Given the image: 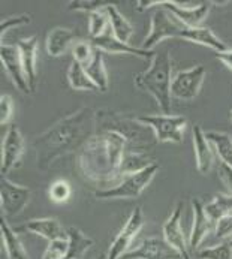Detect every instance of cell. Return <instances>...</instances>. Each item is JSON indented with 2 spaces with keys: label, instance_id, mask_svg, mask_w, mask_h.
I'll use <instances>...</instances> for the list:
<instances>
[{
  "label": "cell",
  "instance_id": "cell-17",
  "mask_svg": "<svg viewBox=\"0 0 232 259\" xmlns=\"http://www.w3.org/2000/svg\"><path fill=\"white\" fill-rule=\"evenodd\" d=\"M38 36L21 37L17 42V47L20 50L21 54V62H23V69L24 75L30 89V93L36 92V85H38V72H36V53H38Z\"/></svg>",
  "mask_w": 232,
  "mask_h": 259
},
{
  "label": "cell",
  "instance_id": "cell-43",
  "mask_svg": "<svg viewBox=\"0 0 232 259\" xmlns=\"http://www.w3.org/2000/svg\"><path fill=\"white\" fill-rule=\"evenodd\" d=\"M99 259H104V256H99Z\"/></svg>",
  "mask_w": 232,
  "mask_h": 259
},
{
  "label": "cell",
  "instance_id": "cell-23",
  "mask_svg": "<svg viewBox=\"0 0 232 259\" xmlns=\"http://www.w3.org/2000/svg\"><path fill=\"white\" fill-rule=\"evenodd\" d=\"M0 232H2V241H3V249L8 259H30L21 240L18 238V232L12 229L8 223L5 216L0 219Z\"/></svg>",
  "mask_w": 232,
  "mask_h": 259
},
{
  "label": "cell",
  "instance_id": "cell-18",
  "mask_svg": "<svg viewBox=\"0 0 232 259\" xmlns=\"http://www.w3.org/2000/svg\"><path fill=\"white\" fill-rule=\"evenodd\" d=\"M15 231L17 232L26 231V232L36 234L39 237L48 240V243L54 241V240H65V238H68V232L62 228L60 222L57 219H54V218H43V219L27 221L24 225L18 226Z\"/></svg>",
  "mask_w": 232,
  "mask_h": 259
},
{
  "label": "cell",
  "instance_id": "cell-26",
  "mask_svg": "<svg viewBox=\"0 0 232 259\" xmlns=\"http://www.w3.org/2000/svg\"><path fill=\"white\" fill-rule=\"evenodd\" d=\"M66 232H68L69 247L65 259H81L85 255V252L95 244V241L90 237H87L81 229L75 226H71Z\"/></svg>",
  "mask_w": 232,
  "mask_h": 259
},
{
  "label": "cell",
  "instance_id": "cell-32",
  "mask_svg": "<svg viewBox=\"0 0 232 259\" xmlns=\"http://www.w3.org/2000/svg\"><path fill=\"white\" fill-rule=\"evenodd\" d=\"M113 2H105V0H74L69 2L68 9L69 11H81V12H96V11H104L107 9Z\"/></svg>",
  "mask_w": 232,
  "mask_h": 259
},
{
  "label": "cell",
  "instance_id": "cell-22",
  "mask_svg": "<svg viewBox=\"0 0 232 259\" xmlns=\"http://www.w3.org/2000/svg\"><path fill=\"white\" fill-rule=\"evenodd\" d=\"M180 39H186V40H191L194 44L208 47V48L214 50V53H222V51L228 50L225 42L216 36L211 29L202 27V26H199V27H186L180 33Z\"/></svg>",
  "mask_w": 232,
  "mask_h": 259
},
{
  "label": "cell",
  "instance_id": "cell-16",
  "mask_svg": "<svg viewBox=\"0 0 232 259\" xmlns=\"http://www.w3.org/2000/svg\"><path fill=\"white\" fill-rule=\"evenodd\" d=\"M93 44L95 48L104 51V53H111V54H129V56H136V57H143V59H153L155 57V51H147L138 47H132L130 44H124L121 40H118L111 27L107 29V32L99 37H95L90 40Z\"/></svg>",
  "mask_w": 232,
  "mask_h": 259
},
{
  "label": "cell",
  "instance_id": "cell-28",
  "mask_svg": "<svg viewBox=\"0 0 232 259\" xmlns=\"http://www.w3.org/2000/svg\"><path fill=\"white\" fill-rule=\"evenodd\" d=\"M207 216L210 218V221L216 225V222L228 214H232V195H222L217 193L211 202H208L207 205H204Z\"/></svg>",
  "mask_w": 232,
  "mask_h": 259
},
{
  "label": "cell",
  "instance_id": "cell-14",
  "mask_svg": "<svg viewBox=\"0 0 232 259\" xmlns=\"http://www.w3.org/2000/svg\"><path fill=\"white\" fill-rule=\"evenodd\" d=\"M181 259L180 253L172 249L163 238H146L141 244L129 252H126L120 259Z\"/></svg>",
  "mask_w": 232,
  "mask_h": 259
},
{
  "label": "cell",
  "instance_id": "cell-27",
  "mask_svg": "<svg viewBox=\"0 0 232 259\" xmlns=\"http://www.w3.org/2000/svg\"><path fill=\"white\" fill-rule=\"evenodd\" d=\"M68 81H69V85L74 90H79V92H99L98 87L93 84V81L88 78L84 66L79 65L75 60H72V63L69 66Z\"/></svg>",
  "mask_w": 232,
  "mask_h": 259
},
{
  "label": "cell",
  "instance_id": "cell-35",
  "mask_svg": "<svg viewBox=\"0 0 232 259\" xmlns=\"http://www.w3.org/2000/svg\"><path fill=\"white\" fill-rule=\"evenodd\" d=\"M68 247H69L68 238L50 241L45 252H43L42 259H65L66 253H68Z\"/></svg>",
  "mask_w": 232,
  "mask_h": 259
},
{
  "label": "cell",
  "instance_id": "cell-9",
  "mask_svg": "<svg viewBox=\"0 0 232 259\" xmlns=\"http://www.w3.org/2000/svg\"><path fill=\"white\" fill-rule=\"evenodd\" d=\"M32 190L26 186L17 185L6 177H2L0 183V204L3 216L15 218L18 216L30 202Z\"/></svg>",
  "mask_w": 232,
  "mask_h": 259
},
{
  "label": "cell",
  "instance_id": "cell-6",
  "mask_svg": "<svg viewBox=\"0 0 232 259\" xmlns=\"http://www.w3.org/2000/svg\"><path fill=\"white\" fill-rule=\"evenodd\" d=\"M135 118L153 131L157 143L180 144L184 138L188 120L181 115L162 114V115H135Z\"/></svg>",
  "mask_w": 232,
  "mask_h": 259
},
{
  "label": "cell",
  "instance_id": "cell-37",
  "mask_svg": "<svg viewBox=\"0 0 232 259\" xmlns=\"http://www.w3.org/2000/svg\"><path fill=\"white\" fill-rule=\"evenodd\" d=\"M214 232H216V238L219 240H225V238H231L232 237V214H228L222 219H219L214 225Z\"/></svg>",
  "mask_w": 232,
  "mask_h": 259
},
{
  "label": "cell",
  "instance_id": "cell-7",
  "mask_svg": "<svg viewBox=\"0 0 232 259\" xmlns=\"http://www.w3.org/2000/svg\"><path fill=\"white\" fill-rule=\"evenodd\" d=\"M186 29V26L169 11L159 8L152 15V26L146 39L143 40V50L153 51L157 44L168 37H180V33Z\"/></svg>",
  "mask_w": 232,
  "mask_h": 259
},
{
  "label": "cell",
  "instance_id": "cell-12",
  "mask_svg": "<svg viewBox=\"0 0 232 259\" xmlns=\"http://www.w3.org/2000/svg\"><path fill=\"white\" fill-rule=\"evenodd\" d=\"M24 147L26 144L21 131L18 129L17 124H11L2 143V165H0L2 177H6L14 168L20 165Z\"/></svg>",
  "mask_w": 232,
  "mask_h": 259
},
{
  "label": "cell",
  "instance_id": "cell-19",
  "mask_svg": "<svg viewBox=\"0 0 232 259\" xmlns=\"http://www.w3.org/2000/svg\"><path fill=\"white\" fill-rule=\"evenodd\" d=\"M77 33L69 27H56L47 36V53L50 57H60L74 48L77 44Z\"/></svg>",
  "mask_w": 232,
  "mask_h": 259
},
{
  "label": "cell",
  "instance_id": "cell-31",
  "mask_svg": "<svg viewBox=\"0 0 232 259\" xmlns=\"http://www.w3.org/2000/svg\"><path fill=\"white\" fill-rule=\"evenodd\" d=\"M72 195V189L69 182L59 179L56 182H53L50 189H48V196L54 204H65L71 199Z\"/></svg>",
  "mask_w": 232,
  "mask_h": 259
},
{
  "label": "cell",
  "instance_id": "cell-5",
  "mask_svg": "<svg viewBox=\"0 0 232 259\" xmlns=\"http://www.w3.org/2000/svg\"><path fill=\"white\" fill-rule=\"evenodd\" d=\"M159 168V163L155 162L143 171L124 176L116 186L110 189L96 190L95 196L98 199H136L141 196L144 189L150 185Z\"/></svg>",
  "mask_w": 232,
  "mask_h": 259
},
{
  "label": "cell",
  "instance_id": "cell-13",
  "mask_svg": "<svg viewBox=\"0 0 232 259\" xmlns=\"http://www.w3.org/2000/svg\"><path fill=\"white\" fill-rule=\"evenodd\" d=\"M183 207L184 202L180 201L177 204V207L174 208V211L171 213V216L168 218V221L163 223V240L172 247L175 249L181 259H192L189 253V243L186 241V237L183 234V228H181V213H183Z\"/></svg>",
  "mask_w": 232,
  "mask_h": 259
},
{
  "label": "cell",
  "instance_id": "cell-36",
  "mask_svg": "<svg viewBox=\"0 0 232 259\" xmlns=\"http://www.w3.org/2000/svg\"><path fill=\"white\" fill-rule=\"evenodd\" d=\"M32 21V15L29 14H20V15H12V17H8L6 20H2L0 23V37L3 39L5 33L14 27H18V26H26Z\"/></svg>",
  "mask_w": 232,
  "mask_h": 259
},
{
  "label": "cell",
  "instance_id": "cell-29",
  "mask_svg": "<svg viewBox=\"0 0 232 259\" xmlns=\"http://www.w3.org/2000/svg\"><path fill=\"white\" fill-rule=\"evenodd\" d=\"M208 141L214 146L222 163L232 168V138L225 132H205Z\"/></svg>",
  "mask_w": 232,
  "mask_h": 259
},
{
  "label": "cell",
  "instance_id": "cell-11",
  "mask_svg": "<svg viewBox=\"0 0 232 259\" xmlns=\"http://www.w3.org/2000/svg\"><path fill=\"white\" fill-rule=\"evenodd\" d=\"M204 78H205V68L202 65L177 72L172 78V85H171L172 98L181 101L195 99L201 92Z\"/></svg>",
  "mask_w": 232,
  "mask_h": 259
},
{
  "label": "cell",
  "instance_id": "cell-4",
  "mask_svg": "<svg viewBox=\"0 0 232 259\" xmlns=\"http://www.w3.org/2000/svg\"><path fill=\"white\" fill-rule=\"evenodd\" d=\"M116 132L127 141V148L144 151L155 144L156 137L152 129L140 123L133 114L99 110L96 111V132Z\"/></svg>",
  "mask_w": 232,
  "mask_h": 259
},
{
  "label": "cell",
  "instance_id": "cell-2",
  "mask_svg": "<svg viewBox=\"0 0 232 259\" xmlns=\"http://www.w3.org/2000/svg\"><path fill=\"white\" fill-rule=\"evenodd\" d=\"M127 153V141L116 132H96L77 153L81 176L99 190L116 186L121 179V165Z\"/></svg>",
  "mask_w": 232,
  "mask_h": 259
},
{
  "label": "cell",
  "instance_id": "cell-38",
  "mask_svg": "<svg viewBox=\"0 0 232 259\" xmlns=\"http://www.w3.org/2000/svg\"><path fill=\"white\" fill-rule=\"evenodd\" d=\"M14 112V101L9 95L0 96V124L5 126Z\"/></svg>",
  "mask_w": 232,
  "mask_h": 259
},
{
  "label": "cell",
  "instance_id": "cell-21",
  "mask_svg": "<svg viewBox=\"0 0 232 259\" xmlns=\"http://www.w3.org/2000/svg\"><path fill=\"white\" fill-rule=\"evenodd\" d=\"M192 210H194V223H192V231H191V238H189V247L195 250L205 240V237L211 232V229L214 228V223L207 216L205 208L198 198L192 199Z\"/></svg>",
  "mask_w": 232,
  "mask_h": 259
},
{
  "label": "cell",
  "instance_id": "cell-30",
  "mask_svg": "<svg viewBox=\"0 0 232 259\" xmlns=\"http://www.w3.org/2000/svg\"><path fill=\"white\" fill-rule=\"evenodd\" d=\"M108 27H110V18L107 9L88 14V33L91 39L104 35Z\"/></svg>",
  "mask_w": 232,
  "mask_h": 259
},
{
  "label": "cell",
  "instance_id": "cell-10",
  "mask_svg": "<svg viewBox=\"0 0 232 259\" xmlns=\"http://www.w3.org/2000/svg\"><path fill=\"white\" fill-rule=\"evenodd\" d=\"M143 226H144L143 208L135 207L133 211L130 213V216L127 218V221L123 225V228L120 229V232L117 234L116 238L113 240L107 259H120L126 252H129L127 249L130 247L133 240L138 237Z\"/></svg>",
  "mask_w": 232,
  "mask_h": 259
},
{
  "label": "cell",
  "instance_id": "cell-34",
  "mask_svg": "<svg viewBox=\"0 0 232 259\" xmlns=\"http://www.w3.org/2000/svg\"><path fill=\"white\" fill-rule=\"evenodd\" d=\"M95 47L91 42H85V40H78L77 44L74 45L72 48V56H74V60L78 62L79 65L85 66L91 59H93V54H95Z\"/></svg>",
  "mask_w": 232,
  "mask_h": 259
},
{
  "label": "cell",
  "instance_id": "cell-42",
  "mask_svg": "<svg viewBox=\"0 0 232 259\" xmlns=\"http://www.w3.org/2000/svg\"><path fill=\"white\" fill-rule=\"evenodd\" d=\"M228 243H229V246H231V247H232V238H231V240H229V241H228Z\"/></svg>",
  "mask_w": 232,
  "mask_h": 259
},
{
  "label": "cell",
  "instance_id": "cell-1",
  "mask_svg": "<svg viewBox=\"0 0 232 259\" xmlns=\"http://www.w3.org/2000/svg\"><path fill=\"white\" fill-rule=\"evenodd\" d=\"M96 134V111L84 107L54 123L32 143L36 154V166L45 172L62 156L79 150Z\"/></svg>",
  "mask_w": 232,
  "mask_h": 259
},
{
  "label": "cell",
  "instance_id": "cell-24",
  "mask_svg": "<svg viewBox=\"0 0 232 259\" xmlns=\"http://www.w3.org/2000/svg\"><path fill=\"white\" fill-rule=\"evenodd\" d=\"M88 78L93 81V84L98 87L99 92H107L108 90V74L105 68V60H104V51L95 50L93 59L84 66Z\"/></svg>",
  "mask_w": 232,
  "mask_h": 259
},
{
  "label": "cell",
  "instance_id": "cell-25",
  "mask_svg": "<svg viewBox=\"0 0 232 259\" xmlns=\"http://www.w3.org/2000/svg\"><path fill=\"white\" fill-rule=\"evenodd\" d=\"M107 14L110 18V27L114 36L124 44H129L130 37L133 35V27L129 23V20L117 9V3H113L107 8Z\"/></svg>",
  "mask_w": 232,
  "mask_h": 259
},
{
  "label": "cell",
  "instance_id": "cell-40",
  "mask_svg": "<svg viewBox=\"0 0 232 259\" xmlns=\"http://www.w3.org/2000/svg\"><path fill=\"white\" fill-rule=\"evenodd\" d=\"M216 59L220 60L228 69L232 71V48H228L226 51H222V53H216Z\"/></svg>",
  "mask_w": 232,
  "mask_h": 259
},
{
  "label": "cell",
  "instance_id": "cell-33",
  "mask_svg": "<svg viewBox=\"0 0 232 259\" xmlns=\"http://www.w3.org/2000/svg\"><path fill=\"white\" fill-rule=\"evenodd\" d=\"M198 259H232V247L229 243H220L213 247H207L196 253Z\"/></svg>",
  "mask_w": 232,
  "mask_h": 259
},
{
  "label": "cell",
  "instance_id": "cell-39",
  "mask_svg": "<svg viewBox=\"0 0 232 259\" xmlns=\"http://www.w3.org/2000/svg\"><path fill=\"white\" fill-rule=\"evenodd\" d=\"M219 176H220V180L225 183V186L232 192V168H229L228 165L222 163L219 166Z\"/></svg>",
  "mask_w": 232,
  "mask_h": 259
},
{
  "label": "cell",
  "instance_id": "cell-8",
  "mask_svg": "<svg viewBox=\"0 0 232 259\" xmlns=\"http://www.w3.org/2000/svg\"><path fill=\"white\" fill-rule=\"evenodd\" d=\"M153 6H159L169 11L186 27H199L210 11V3H199L196 6H183L172 0H141L136 3V11L143 12Z\"/></svg>",
  "mask_w": 232,
  "mask_h": 259
},
{
  "label": "cell",
  "instance_id": "cell-15",
  "mask_svg": "<svg viewBox=\"0 0 232 259\" xmlns=\"http://www.w3.org/2000/svg\"><path fill=\"white\" fill-rule=\"evenodd\" d=\"M0 60L3 63V68L9 78L12 79L14 85L21 90L26 95H30V89L24 75L23 69V62H21V54L17 45H6L2 44L0 47Z\"/></svg>",
  "mask_w": 232,
  "mask_h": 259
},
{
  "label": "cell",
  "instance_id": "cell-41",
  "mask_svg": "<svg viewBox=\"0 0 232 259\" xmlns=\"http://www.w3.org/2000/svg\"><path fill=\"white\" fill-rule=\"evenodd\" d=\"M229 120H231V121H232V110H231V111H229Z\"/></svg>",
  "mask_w": 232,
  "mask_h": 259
},
{
  "label": "cell",
  "instance_id": "cell-3",
  "mask_svg": "<svg viewBox=\"0 0 232 259\" xmlns=\"http://www.w3.org/2000/svg\"><path fill=\"white\" fill-rule=\"evenodd\" d=\"M171 56L169 51L156 53L155 57L152 59L150 66L141 72L135 75V85L152 95L156 99L159 108L162 110V114H171L172 108V74H171Z\"/></svg>",
  "mask_w": 232,
  "mask_h": 259
},
{
  "label": "cell",
  "instance_id": "cell-20",
  "mask_svg": "<svg viewBox=\"0 0 232 259\" xmlns=\"http://www.w3.org/2000/svg\"><path fill=\"white\" fill-rule=\"evenodd\" d=\"M192 138H194L195 159H196V169L201 174H207L211 169V165L214 162V153L211 148V143L208 141L205 132L201 126L195 124L192 129Z\"/></svg>",
  "mask_w": 232,
  "mask_h": 259
}]
</instances>
